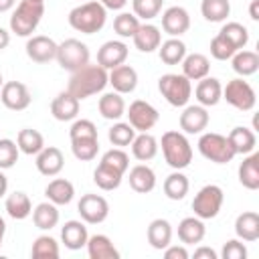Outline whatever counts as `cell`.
I'll return each mask as SVG.
<instances>
[{
    "mask_svg": "<svg viewBox=\"0 0 259 259\" xmlns=\"http://www.w3.org/2000/svg\"><path fill=\"white\" fill-rule=\"evenodd\" d=\"M105 85H107V71L97 63L95 65L87 63L85 67L71 73L69 83H67V91L73 97H77L79 101H83L91 95L101 93L105 89Z\"/></svg>",
    "mask_w": 259,
    "mask_h": 259,
    "instance_id": "1",
    "label": "cell"
},
{
    "mask_svg": "<svg viewBox=\"0 0 259 259\" xmlns=\"http://www.w3.org/2000/svg\"><path fill=\"white\" fill-rule=\"evenodd\" d=\"M107 20V10L99 0H89L79 6H75L69 12V24L77 32L83 34H95L105 26Z\"/></svg>",
    "mask_w": 259,
    "mask_h": 259,
    "instance_id": "2",
    "label": "cell"
},
{
    "mask_svg": "<svg viewBox=\"0 0 259 259\" xmlns=\"http://www.w3.org/2000/svg\"><path fill=\"white\" fill-rule=\"evenodd\" d=\"M160 146H162L164 160H166V164H168L170 168H174V170H184V168L192 162V146H190L186 134L176 132V130L164 132Z\"/></svg>",
    "mask_w": 259,
    "mask_h": 259,
    "instance_id": "3",
    "label": "cell"
},
{
    "mask_svg": "<svg viewBox=\"0 0 259 259\" xmlns=\"http://www.w3.org/2000/svg\"><path fill=\"white\" fill-rule=\"evenodd\" d=\"M45 14V2L20 0L10 16V30L16 36H30Z\"/></svg>",
    "mask_w": 259,
    "mask_h": 259,
    "instance_id": "4",
    "label": "cell"
},
{
    "mask_svg": "<svg viewBox=\"0 0 259 259\" xmlns=\"http://www.w3.org/2000/svg\"><path fill=\"white\" fill-rule=\"evenodd\" d=\"M158 91L172 107H184L192 97V81L182 73H166L158 79Z\"/></svg>",
    "mask_w": 259,
    "mask_h": 259,
    "instance_id": "5",
    "label": "cell"
},
{
    "mask_svg": "<svg viewBox=\"0 0 259 259\" xmlns=\"http://www.w3.org/2000/svg\"><path fill=\"white\" fill-rule=\"evenodd\" d=\"M198 152L214 164H227L235 158V152L231 148L229 138L223 136V134H217V132H202L200 134Z\"/></svg>",
    "mask_w": 259,
    "mask_h": 259,
    "instance_id": "6",
    "label": "cell"
},
{
    "mask_svg": "<svg viewBox=\"0 0 259 259\" xmlns=\"http://www.w3.org/2000/svg\"><path fill=\"white\" fill-rule=\"evenodd\" d=\"M223 200H225V192L219 184H206L202 186L196 194H194V200H192V210H194V217L202 219V221H208V219H214L223 206Z\"/></svg>",
    "mask_w": 259,
    "mask_h": 259,
    "instance_id": "7",
    "label": "cell"
},
{
    "mask_svg": "<svg viewBox=\"0 0 259 259\" xmlns=\"http://www.w3.org/2000/svg\"><path fill=\"white\" fill-rule=\"evenodd\" d=\"M55 59L59 61V65L65 71L73 73V71H77V69H81L89 63V49L79 38H67L57 47V57Z\"/></svg>",
    "mask_w": 259,
    "mask_h": 259,
    "instance_id": "8",
    "label": "cell"
},
{
    "mask_svg": "<svg viewBox=\"0 0 259 259\" xmlns=\"http://www.w3.org/2000/svg\"><path fill=\"white\" fill-rule=\"evenodd\" d=\"M223 99L233 105L235 109L239 111H251L257 103V95H255V89L243 79V77H237V79H231L225 87H223Z\"/></svg>",
    "mask_w": 259,
    "mask_h": 259,
    "instance_id": "9",
    "label": "cell"
},
{
    "mask_svg": "<svg viewBox=\"0 0 259 259\" xmlns=\"http://www.w3.org/2000/svg\"><path fill=\"white\" fill-rule=\"evenodd\" d=\"M125 115H127V123H130L136 132H148V130H152V127L158 123V117H160L158 109H156L152 103L144 101V99L132 101Z\"/></svg>",
    "mask_w": 259,
    "mask_h": 259,
    "instance_id": "10",
    "label": "cell"
},
{
    "mask_svg": "<svg viewBox=\"0 0 259 259\" xmlns=\"http://www.w3.org/2000/svg\"><path fill=\"white\" fill-rule=\"evenodd\" d=\"M77 212L87 225H99L109 214V202L101 194H83L77 202Z\"/></svg>",
    "mask_w": 259,
    "mask_h": 259,
    "instance_id": "11",
    "label": "cell"
},
{
    "mask_svg": "<svg viewBox=\"0 0 259 259\" xmlns=\"http://www.w3.org/2000/svg\"><path fill=\"white\" fill-rule=\"evenodd\" d=\"M0 101L4 107L12 109V111H22L30 105L32 97H30V91L24 83L20 81H8L2 85L0 89Z\"/></svg>",
    "mask_w": 259,
    "mask_h": 259,
    "instance_id": "12",
    "label": "cell"
},
{
    "mask_svg": "<svg viewBox=\"0 0 259 259\" xmlns=\"http://www.w3.org/2000/svg\"><path fill=\"white\" fill-rule=\"evenodd\" d=\"M208 119H210V115H208L206 107H202V105H184V111L180 113L178 123H180L182 134L192 136V134H202L208 125Z\"/></svg>",
    "mask_w": 259,
    "mask_h": 259,
    "instance_id": "13",
    "label": "cell"
},
{
    "mask_svg": "<svg viewBox=\"0 0 259 259\" xmlns=\"http://www.w3.org/2000/svg\"><path fill=\"white\" fill-rule=\"evenodd\" d=\"M190 28V14L182 6H170L162 12V30L170 36H182Z\"/></svg>",
    "mask_w": 259,
    "mask_h": 259,
    "instance_id": "14",
    "label": "cell"
},
{
    "mask_svg": "<svg viewBox=\"0 0 259 259\" xmlns=\"http://www.w3.org/2000/svg\"><path fill=\"white\" fill-rule=\"evenodd\" d=\"M57 47L59 45L51 36L36 34V36H30L26 40V55L34 63H49L57 57Z\"/></svg>",
    "mask_w": 259,
    "mask_h": 259,
    "instance_id": "15",
    "label": "cell"
},
{
    "mask_svg": "<svg viewBox=\"0 0 259 259\" xmlns=\"http://www.w3.org/2000/svg\"><path fill=\"white\" fill-rule=\"evenodd\" d=\"M127 59V45L123 40H107L97 51V65H101L105 71L123 65Z\"/></svg>",
    "mask_w": 259,
    "mask_h": 259,
    "instance_id": "16",
    "label": "cell"
},
{
    "mask_svg": "<svg viewBox=\"0 0 259 259\" xmlns=\"http://www.w3.org/2000/svg\"><path fill=\"white\" fill-rule=\"evenodd\" d=\"M107 83L113 87V91L125 95V93H132L136 87H138V73L134 67L130 65H119V67H113L109 69L107 73Z\"/></svg>",
    "mask_w": 259,
    "mask_h": 259,
    "instance_id": "17",
    "label": "cell"
},
{
    "mask_svg": "<svg viewBox=\"0 0 259 259\" xmlns=\"http://www.w3.org/2000/svg\"><path fill=\"white\" fill-rule=\"evenodd\" d=\"M194 97H196L198 105H202V107L217 105L223 99V85H221V81L214 79V77H208V75L198 79L196 89H194Z\"/></svg>",
    "mask_w": 259,
    "mask_h": 259,
    "instance_id": "18",
    "label": "cell"
},
{
    "mask_svg": "<svg viewBox=\"0 0 259 259\" xmlns=\"http://www.w3.org/2000/svg\"><path fill=\"white\" fill-rule=\"evenodd\" d=\"M79 99L73 97L69 91H61L51 101V113L57 121H73L79 115Z\"/></svg>",
    "mask_w": 259,
    "mask_h": 259,
    "instance_id": "19",
    "label": "cell"
},
{
    "mask_svg": "<svg viewBox=\"0 0 259 259\" xmlns=\"http://www.w3.org/2000/svg\"><path fill=\"white\" fill-rule=\"evenodd\" d=\"M36 170L42 174V176H57L63 166H65V158H63V152L55 146H45L38 154H36Z\"/></svg>",
    "mask_w": 259,
    "mask_h": 259,
    "instance_id": "20",
    "label": "cell"
},
{
    "mask_svg": "<svg viewBox=\"0 0 259 259\" xmlns=\"http://www.w3.org/2000/svg\"><path fill=\"white\" fill-rule=\"evenodd\" d=\"M87 239H89V233L83 221H67L61 227V241L71 251L83 249L87 245Z\"/></svg>",
    "mask_w": 259,
    "mask_h": 259,
    "instance_id": "21",
    "label": "cell"
},
{
    "mask_svg": "<svg viewBox=\"0 0 259 259\" xmlns=\"http://www.w3.org/2000/svg\"><path fill=\"white\" fill-rule=\"evenodd\" d=\"M235 235L245 243H255L259 239V214L255 210H245L235 221Z\"/></svg>",
    "mask_w": 259,
    "mask_h": 259,
    "instance_id": "22",
    "label": "cell"
},
{
    "mask_svg": "<svg viewBox=\"0 0 259 259\" xmlns=\"http://www.w3.org/2000/svg\"><path fill=\"white\" fill-rule=\"evenodd\" d=\"M132 38H134V45H136L138 51H142V53H154L160 47V42H162V32H160L158 26L146 22V24H140L138 26V30H136V34Z\"/></svg>",
    "mask_w": 259,
    "mask_h": 259,
    "instance_id": "23",
    "label": "cell"
},
{
    "mask_svg": "<svg viewBox=\"0 0 259 259\" xmlns=\"http://www.w3.org/2000/svg\"><path fill=\"white\" fill-rule=\"evenodd\" d=\"M206 235V227L198 217H186L178 223V239L182 245H198Z\"/></svg>",
    "mask_w": 259,
    "mask_h": 259,
    "instance_id": "24",
    "label": "cell"
},
{
    "mask_svg": "<svg viewBox=\"0 0 259 259\" xmlns=\"http://www.w3.org/2000/svg\"><path fill=\"white\" fill-rule=\"evenodd\" d=\"M85 247H87L89 259H119V251L115 249V245L107 235H101V233L91 235Z\"/></svg>",
    "mask_w": 259,
    "mask_h": 259,
    "instance_id": "25",
    "label": "cell"
},
{
    "mask_svg": "<svg viewBox=\"0 0 259 259\" xmlns=\"http://www.w3.org/2000/svg\"><path fill=\"white\" fill-rule=\"evenodd\" d=\"M239 182L247 190L259 188V154L255 150L251 154H245L243 162L239 164Z\"/></svg>",
    "mask_w": 259,
    "mask_h": 259,
    "instance_id": "26",
    "label": "cell"
},
{
    "mask_svg": "<svg viewBox=\"0 0 259 259\" xmlns=\"http://www.w3.org/2000/svg\"><path fill=\"white\" fill-rule=\"evenodd\" d=\"M130 186L138 194H148L156 188V174L148 164H138L130 170Z\"/></svg>",
    "mask_w": 259,
    "mask_h": 259,
    "instance_id": "27",
    "label": "cell"
},
{
    "mask_svg": "<svg viewBox=\"0 0 259 259\" xmlns=\"http://www.w3.org/2000/svg\"><path fill=\"white\" fill-rule=\"evenodd\" d=\"M227 138H229V142H231V148H233L235 156H237V154H243V156H245V154H251V152L255 150V146H257V136H255V132L249 130V127H245V125L233 127Z\"/></svg>",
    "mask_w": 259,
    "mask_h": 259,
    "instance_id": "28",
    "label": "cell"
},
{
    "mask_svg": "<svg viewBox=\"0 0 259 259\" xmlns=\"http://www.w3.org/2000/svg\"><path fill=\"white\" fill-rule=\"evenodd\" d=\"M45 196H47V200H51V202L57 204V206L69 204V202L73 200V196H75V186H73V182L67 180V178H55V180H51V182L47 184Z\"/></svg>",
    "mask_w": 259,
    "mask_h": 259,
    "instance_id": "29",
    "label": "cell"
},
{
    "mask_svg": "<svg viewBox=\"0 0 259 259\" xmlns=\"http://www.w3.org/2000/svg\"><path fill=\"white\" fill-rule=\"evenodd\" d=\"M180 65H182V75L188 81H198V79L206 77L208 71H210V61L202 53H190V55H186Z\"/></svg>",
    "mask_w": 259,
    "mask_h": 259,
    "instance_id": "30",
    "label": "cell"
},
{
    "mask_svg": "<svg viewBox=\"0 0 259 259\" xmlns=\"http://www.w3.org/2000/svg\"><path fill=\"white\" fill-rule=\"evenodd\" d=\"M97 109L101 113V117L117 121L121 115H125V101L121 97V93L111 91V93H103L97 101Z\"/></svg>",
    "mask_w": 259,
    "mask_h": 259,
    "instance_id": "31",
    "label": "cell"
},
{
    "mask_svg": "<svg viewBox=\"0 0 259 259\" xmlns=\"http://www.w3.org/2000/svg\"><path fill=\"white\" fill-rule=\"evenodd\" d=\"M146 237H148V243L162 251L170 245L172 241V225L166 221V219H154L150 225H148V231H146Z\"/></svg>",
    "mask_w": 259,
    "mask_h": 259,
    "instance_id": "32",
    "label": "cell"
},
{
    "mask_svg": "<svg viewBox=\"0 0 259 259\" xmlns=\"http://www.w3.org/2000/svg\"><path fill=\"white\" fill-rule=\"evenodd\" d=\"M130 146H132L134 158L140 160V162L152 160V158L158 154V148H160V146H158V140H156L152 134H148V132L136 134V138H134V142H132Z\"/></svg>",
    "mask_w": 259,
    "mask_h": 259,
    "instance_id": "33",
    "label": "cell"
},
{
    "mask_svg": "<svg viewBox=\"0 0 259 259\" xmlns=\"http://www.w3.org/2000/svg\"><path fill=\"white\" fill-rule=\"evenodd\" d=\"M4 208H6L8 217L14 219V221H22V219H26V217L32 214V202H30L28 194L26 192H20V190H16V192H12V194L6 196Z\"/></svg>",
    "mask_w": 259,
    "mask_h": 259,
    "instance_id": "34",
    "label": "cell"
},
{
    "mask_svg": "<svg viewBox=\"0 0 259 259\" xmlns=\"http://www.w3.org/2000/svg\"><path fill=\"white\" fill-rule=\"evenodd\" d=\"M32 223L40 231L55 229L59 225V208H57V204H53L51 200L36 204L34 210H32Z\"/></svg>",
    "mask_w": 259,
    "mask_h": 259,
    "instance_id": "35",
    "label": "cell"
},
{
    "mask_svg": "<svg viewBox=\"0 0 259 259\" xmlns=\"http://www.w3.org/2000/svg\"><path fill=\"white\" fill-rule=\"evenodd\" d=\"M158 55L164 65H180L182 59L186 57V45L178 36H170L168 40L160 42Z\"/></svg>",
    "mask_w": 259,
    "mask_h": 259,
    "instance_id": "36",
    "label": "cell"
},
{
    "mask_svg": "<svg viewBox=\"0 0 259 259\" xmlns=\"http://www.w3.org/2000/svg\"><path fill=\"white\" fill-rule=\"evenodd\" d=\"M231 63H233V71L241 77H249L259 71V55L255 51L241 49L231 57Z\"/></svg>",
    "mask_w": 259,
    "mask_h": 259,
    "instance_id": "37",
    "label": "cell"
},
{
    "mask_svg": "<svg viewBox=\"0 0 259 259\" xmlns=\"http://www.w3.org/2000/svg\"><path fill=\"white\" fill-rule=\"evenodd\" d=\"M16 146H18V150H20L22 154H26V156H36V154L45 148V138H42L40 132H36V130H32V127H24V130H20L18 136H16Z\"/></svg>",
    "mask_w": 259,
    "mask_h": 259,
    "instance_id": "38",
    "label": "cell"
},
{
    "mask_svg": "<svg viewBox=\"0 0 259 259\" xmlns=\"http://www.w3.org/2000/svg\"><path fill=\"white\" fill-rule=\"evenodd\" d=\"M188 188H190V182L180 170H174L164 180V194L170 200H182L188 194Z\"/></svg>",
    "mask_w": 259,
    "mask_h": 259,
    "instance_id": "39",
    "label": "cell"
},
{
    "mask_svg": "<svg viewBox=\"0 0 259 259\" xmlns=\"http://www.w3.org/2000/svg\"><path fill=\"white\" fill-rule=\"evenodd\" d=\"M121 178H123V174L121 172H117V170H113V168H109V166H105V164H97V168H95V172H93V182L101 188V190H115V188H119V184H121Z\"/></svg>",
    "mask_w": 259,
    "mask_h": 259,
    "instance_id": "40",
    "label": "cell"
},
{
    "mask_svg": "<svg viewBox=\"0 0 259 259\" xmlns=\"http://www.w3.org/2000/svg\"><path fill=\"white\" fill-rule=\"evenodd\" d=\"M200 14L208 22H223L231 14V2L229 0H202Z\"/></svg>",
    "mask_w": 259,
    "mask_h": 259,
    "instance_id": "41",
    "label": "cell"
},
{
    "mask_svg": "<svg viewBox=\"0 0 259 259\" xmlns=\"http://www.w3.org/2000/svg\"><path fill=\"white\" fill-rule=\"evenodd\" d=\"M71 152L77 160L81 162H91L95 160L99 152V138H77L71 140Z\"/></svg>",
    "mask_w": 259,
    "mask_h": 259,
    "instance_id": "42",
    "label": "cell"
},
{
    "mask_svg": "<svg viewBox=\"0 0 259 259\" xmlns=\"http://www.w3.org/2000/svg\"><path fill=\"white\" fill-rule=\"evenodd\" d=\"M219 34H223L237 51L245 49L247 42H249V30L241 22H227V24H223V28L219 30Z\"/></svg>",
    "mask_w": 259,
    "mask_h": 259,
    "instance_id": "43",
    "label": "cell"
},
{
    "mask_svg": "<svg viewBox=\"0 0 259 259\" xmlns=\"http://www.w3.org/2000/svg\"><path fill=\"white\" fill-rule=\"evenodd\" d=\"M59 243L51 237V235H40L34 239L32 243V249H30V255L34 259H57L59 257Z\"/></svg>",
    "mask_w": 259,
    "mask_h": 259,
    "instance_id": "44",
    "label": "cell"
},
{
    "mask_svg": "<svg viewBox=\"0 0 259 259\" xmlns=\"http://www.w3.org/2000/svg\"><path fill=\"white\" fill-rule=\"evenodd\" d=\"M107 138H109V142H111L115 148H125V146H130V144L134 142L136 130H134L130 123H125V121H117V123H113V125L109 127Z\"/></svg>",
    "mask_w": 259,
    "mask_h": 259,
    "instance_id": "45",
    "label": "cell"
},
{
    "mask_svg": "<svg viewBox=\"0 0 259 259\" xmlns=\"http://www.w3.org/2000/svg\"><path fill=\"white\" fill-rule=\"evenodd\" d=\"M140 18L134 14V12H119L115 18H113V30L121 36V38H132L140 26Z\"/></svg>",
    "mask_w": 259,
    "mask_h": 259,
    "instance_id": "46",
    "label": "cell"
},
{
    "mask_svg": "<svg viewBox=\"0 0 259 259\" xmlns=\"http://www.w3.org/2000/svg\"><path fill=\"white\" fill-rule=\"evenodd\" d=\"M162 4L164 0H132V8L134 14L140 20H152L162 12Z\"/></svg>",
    "mask_w": 259,
    "mask_h": 259,
    "instance_id": "47",
    "label": "cell"
},
{
    "mask_svg": "<svg viewBox=\"0 0 259 259\" xmlns=\"http://www.w3.org/2000/svg\"><path fill=\"white\" fill-rule=\"evenodd\" d=\"M101 164H105V166H109V168L125 174L127 168H130V156L121 148H111V150H107L101 156Z\"/></svg>",
    "mask_w": 259,
    "mask_h": 259,
    "instance_id": "48",
    "label": "cell"
},
{
    "mask_svg": "<svg viewBox=\"0 0 259 259\" xmlns=\"http://www.w3.org/2000/svg\"><path fill=\"white\" fill-rule=\"evenodd\" d=\"M18 146L14 140L10 138H2L0 140V170H8L18 162Z\"/></svg>",
    "mask_w": 259,
    "mask_h": 259,
    "instance_id": "49",
    "label": "cell"
},
{
    "mask_svg": "<svg viewBox=\"0 0 259 259\" xmlns=\"http://www.w3.org/2000/svg\"><path fill=\"white\" fill-rule=\"evenodd\" d=\"M235 53H237V49H235L223 34H217V36L210 40V55H212L217 61H229Z\"/></svg>",
    "mask_w": 259,
    "mask_h": 259,
    "instance_id": "50",
    "label": "cell"
},
{
    "mask_svg": "<svg viewBox=\"0 0 259 259\" xmlns=\"http://www.w3.org/2000/svg\"><path fill=\"white\" fill-rule=\"evenodd\" d=\"M69 138L77 140V138H97V127L91 119H75L71 130H69Z\"/></svg>",
    "mask_w": 259,
    "mask_h": 259,
    "instance_id": "51",
    "label": "cell"
},
{
    "mask_svg": "<svg viewBox=\"0 0 259 259\" xmlns=\"http://www.w3.org/2000/svg\"><path fill=\"white\" fill-rule=\"evenodd\" d=\"M221 257L223 259H245L247 257V247L243 245L241 239H231L223 245Z\"/></svg>",
    "mask_w": 259,
    "mask_h": 259,
    "instance_id": "52",
    "label": "cell"
},
{
    "mask_svg": "<svg viewBox=\"0 0 259 259\" xmlns=\"http://www.w3.org/2000/svg\"><path fill=\"white\" fill-rule=\"evenodd\" d=\"M164 251V257L166 259H188V251L184 245H168Z\"/></svg>",
    "mask_w": 259,
    "mask_h": 259,
    "instance_id": "53",
    "label": "cell"
},
{
    "mask_svg": "<svg viewBox=\"0 0 259 259\" xmlns=\"http://www.w3.org/2000/svg\"><path fill=\"white\" fill-rule=\"evenodd\" d=\"M194 259H217V251L210 247H198L194 249Z\"/></svg>",
    "mask_w": 259,
    "mask_h": 259,
    "instance_id": "54",
    "label": "cell"
},
{
    "mask_svg": "<svg viewBox=\"0 0 259 259\" xmlns=\"http://www.w3.org/2000/svg\"><path fill=\"white\" fill-rule=\"evenodd\" d=\"M99 2L103 4L105 10H121L127 4V0H99Z\"/></svg>",
    "mask_w": 259,
    "mask_h": 259,
    "instance_id": "55",
    "label": "cell"
},
{
    "mask_svg": "<svg viewBox=\"0 0 259 259\" xmlns=\"http://www.w3.org/2000/svg\"><path fill=\"white\" fill-rule=\"evenodd\" d=\"M8 45H10V32L0 26V51H4Z\"/></svg>",
    "mask_w": 259,
    "mask_h": 259,
    "instance_id": "56",
    "label": "cell"
},
{
    "mask_svg": "<svg viewBox=\"0 0 259 259\" xmlns=\"http://www.w3.org/2000/svg\"><path fill=\"white\" fill-rule=\"evenodd\" d=\"M249 16H251V20H259V0H251Z\"/></svg>",
    "mask_w": 259,
    "mask_h": 259,
    "instance_id": "57",
    "label": "cell"
},
{
    "mask_svg": "<svg viewBox=\"0 0 259 259\" xmlns=\"http://www.w3.org/2000/svg\"><path fill=\"white\" fill-rule=\"evenodd\" d=\"M6 190H8V178H6L4 172L0 170V198L6 194Z\"/></svg>",
    "mask_w": 259,
    "mask_h": 259,
    "instance_id": "58",
    "label": "cell"
},
{
    "mask_svg": "<svg viewBox=\"0 0 259 259\" xmlns=\"http://www.w3.org/2000/svg\"><path fill=\"white\" fill-rule=\"evenodd\" d=\"M14 4H16V0H0V12H8Z\"/></svg>",
    "mask_w": 259,
    "mask_h": 259,
    "instance_id": "59",
    "label": "cell"
},
{
    "mask_svg": "<svg viewBox=\"0 0 259 259\" xmlns=\"http://www.w3.org/2000/svg\"><path fill=\"white\" fill-rule=\"evenodd\" d=\"M4 235H6V223H4V219L0 217V247H2V243H4Z\"/></svg>",
    "mask_w": 259,
    "mask_h": 259,
    "instance_id": "60",
    "label": "cell"
},
{
    "mask_svg": "<svg viewBox=\"0 0 259 259\" xmlns=\"http://www.w3.org/2000/svg\"><path fill=\"white\" fill-rule=\"evenodd\" d=\"M2 85H4V81H2V73H0V89H2Z\"/></svg>",
    "mask_w": 259,
    "mask_h": 259,
    "instance_id": "61",
    "label": "cell"
},
{
    "mask_svg": "<svg viewBox=\"0 0 259 259\" xmlns=\"http://www.w3.org/2000/svg\"><path fill=\"white\" fill-rule=\"evenodd\" d=\"M32 2H45V0H32Z\"/></svg>",
    "mask_w": 259,
    "mask_h": 259,
    "instance_id": "62",
    "label": "cell"
}]
</instances>
